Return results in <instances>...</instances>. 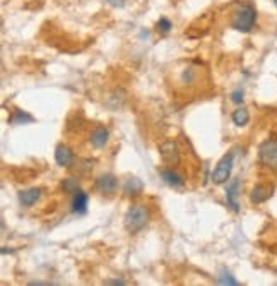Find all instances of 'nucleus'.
<instances>
[{
  "label": "nucleus",
  "instance_id": "412c9836",
  "mask_svg": "<svg viewBox=\"0 0 277 286\" xmlns=\"http://www.w3.org/2000/svg\"><path fill=\"white\" fill-rule=\"evenodd\" d=\"M108 4H110L111 7H115V9H121L125 6V2L127 0H106Z\"/></svg>",
  "mask_w": 277,
  "mask_h": 286
},
{
  "label": "nucleus",
  "instance_id": "4be33fe9",
  "mask_svg": "<svg viewBox=\"0 0 277 286\" xmlns=\"http://www.w3.org/2000/svg\"><path fill=\"white\" fill-rule=\"evenodd\" d=\"M105 284H120V286H124V284H127V283H125L124 279H106Z\"/></svg>",
  "mask_w": 277,
  "mask_h": 286
},
{
  "label": "nucleus",
  "instance_id": "f8f14e48",
  "mask_svg": "<svg viewBox=\"0 0 277 286\" xmlns=\"http://www.w3.org/2000/svg\"><path fill=\"white\" fill-rule=\"evenodd\" d=\"M108 139H110V130L106 127H96L89 135V142H91L93 148L96 149H103L108 144Z\"/></svg>",
  "mask_w": 277,
  "mask_h": 286
},
{
  "label": "nucleus",
  "instance_id": "6ab92c4d",
  "mask_svg": "<svg viewBox=\"0 0 277 286\" xmlns=\"http://www.w3.org/2000/svg\"><path fill=\"white\" fill-rule=\"evenodd\" d=\"M62 189L65 192H72V194H76V192L79 190V182L76 180V178H67V180L62 182Z\"/></svg>",
  "mask_w": 277,
  "mask_h": 286
},
{
  "label": "nucleus",
  "instance_id": "6e6552de",
  "mask_svg": "<svg viewBox=\"0 0 277 286\" xmlns=\"http://www.w3.org/2000/svg\"><path fill=\"white\" fill-rule=\"evenodd\" d=\"M76 161V156H74V151L65 144H58L55 148V163L60 168H70Z\"/></svg>",
  "mask_w": 277,
  "mask_h": 286
},
{
  "label": "nucleus",
  "instance_id": "f3484780",
  "mask_svg": "<svg viewBox=\"0 0 277 286\" xmlns=\"http://www.w3.org/2000/svg\"><path fill=\"white\" fill-rule=\"evenodd\" d=\"M218 284H229V286H238L239 283H238V281H236V278H233V276L228 273L226 269H223V271H221V274H219V278H218Z\"/></svg>",
  "mask_w": 277,
  "mask_h": 286
},
{
  "label": "nucleus",
  "instance_id": "7ed1b4c3",
  "mask_svg": "<svg viewBox=\"0 0 277 286\" xmlns=\"http://www.w3.org/2000/svg\"><path fill=\"white\" fill-rule=\"evenodd\" d=\"M233 165H234V154H233V153L224 154V156L219 159L218 166L214 168L212 177H210V178H212V184H214V185H223V184H226L228 178L231 177Z\"/></svg>",
  "mask_w": 277,
  "mask_h": 286
},
{
  "label": "nucleus",
  "instance_id": "9d476101",
  "mask_svg": "<svg viewBox=\"0 0 277 286\" xmlns=\"http://www.w3.org/2000/svg\"><path fill=\"white\" fill-rule=\"evenodd\" d=\"M41 197V189L40 187H31V189H24L19 190L17 194V199H19V204L24 206V208H31L40 201Z\"/></svg>",
  "mask_w": 277,
  "mask_h": 286
},
{
  "label": "nucleus",
  "instance_id": "20e7f679",
  "mask_svg": "<svg viewBox=\"0 0 277 286\" xmlns=\"http://www.w3.org/2000/svg\"><path fill=\"white\" fill-rule=\"evenodd\" d=\"M258 161L267 168H277V139H267L260 144Z\"/></svg>",
  "mask_w": 277,
  "mask_h": 286
},
{
  "label": "nucleus",
  "instance_id": "5701e85b",
  "mask_svg": "<svg viewBox=\"0 0 277 286\" xmlns=\"http://www.w3.org/2000/svg\"><path fill=\"white\" fill-rule=\"evenodd\" d=\"M274 4H275V7H277V0H274Z\"/></svg>",
  "mask_w": 277,
  "mask_h": 286
},
{
  "label": "nucleus",
  "instance_id": "f257e3e1",
  "mask_svg": "<svg viewBox=\"0 0 277 286\" xmlns=\"http://www.w3.org/2000/svg\"><path fill=\"white\" fill-rule=\"evenodd\" d=\"M149 219H151V211H149L142 204H134L130 206L129 211L125 213L124 218V226L129 233H139L147 226Z\"/></svg>",
  "mask_w": 277,
  "mask_h": 286
},
{
  "label": "nucleus",
  "instance_id": "aec40b11",
  "mask_svg": "<svg viewBox=\"0 0 277 286\" xmlns=\"http://www.w3.org/2000/svg\"><path fill=\"white\" fill-rule=\"evenodd\" d=\"M231 101L234 105H241V103L245 101V91H243V89H234L231 93Z\"/></svg>",
  "mask_w": 277,
  "mask_h": 286
},
{
  "label": "nucleus",
  "instance_id": "9b49d317",
  "mask_svg": "<svg viewBox=\"0 0 277 286\" xmlns=\"http://www.w3.org/2000/svg\"><path fill=\"white\" fill-rule=\"evenodd\" d=\"M159 175H161L164 184L173 187V189H181V187L185 185V178H183L180 173H176L175 170H171V168H161V170H159Z\"/></svg>",
  "mask_w": 277,
  "mask_h": 286
},
{
  "label": "nucleus",
  "instance_id": "0eeeda50",
  "mask_svg": "<svg viewBox=\"0 0 277 286\" xmlns=\"http://www.w3.org/2000/svg\"><path fill=\"white\" fill-rule=\"evenodd\" d=\"M275 192L274 184H258L252 189L250 192V201L253 204H262L265 201H269Z\"/></svg>",
  "mask_w": 277,
  "mask_h": 286
},
{
  "label": "nucleus",
  "instance_id": "4468645a",
  "mask_svg": "<svg viewBox=\"0 0 277 286\" xmlns=\"http://www.w3.org/2000/svg\"><path fill=\"white\" fill-rule=\"evenodd\" d=\"M142 190H144V184L137 177H129L124 184V192H125V195H129V197H137Z\"/></svg>",
  "mask_w": 277,
  "mask_h": 286
},
{
  "label": "nucleus",
  "instance_id": "423d86ee",
  "mask_svg": "<svg viewBox=\"0 0 277 286\" xmlns=\"http://www.w3.org/2000/svg\"><path fill=\"white\" fill-rule=\"evenodd\" d=\"M95 189L101 195H113L118 190V178L113 173H101L95 182Z\"/></svg>",
  "mask_w": 277,
  "mask_h": 286
},
{
  "label": "nucleus",
  "instance_id": "a211bd4d",
  "mask_svg": "<svg viewBox=\"0 0 277 286\" xmlns=\"http://www.w3.org/2000/svg\"><path fill=\"white\" fill-rule=\"evenodd\" d=\"M156 27H158L159 33H163V35H168V33L171 31V27H173V22L168 19V17H161V19L158 21Z\"/></svg>",
  "mask_w": 277,
  "mask_h": 286
},
{
  "label": "nucleus",
  "instance_id": "1a4fd4ad",
  "mask_svg": "<svg viewBox=\"0 0 277 286\" xmlns=\"http://www.w3.org/2000/svg\"><path fill=\"white\" fill-rule=\"evenodd\" d=\"M239 185H241V180H239V178H234L226 189V204L233 213H239V203H238Z\"/></svg>",
  "mask_w": 277,
  "mask_h": 286
},
{
  "label": "nucleus",
  "instance_id": "dca6fc26",
  "mask_svg": "<svg viewBox=\"0 0 277 286\" xmlns=\"http://www.w3.org/2000/svg\"><path fill=\"white\" fill-rule=\"evenodd\" d=\"M35 119H33V115L26 113V111H22L19 108H16L12 111L11 115H9V124H33Z\"/></svg>",
  "mask_w": 277,
  "mask_h": 286
},
{
  "label": "nucleus",
  "instance_id": "ddd939ff",
  "mask_svg": "<svg viewBox=\"0 0 277 286\" xmlns=\"http://www.w3.org/2000/svg\"><path fill=\"white\" fill-rule=\"evenodd\" d=\"M87 204H89V195L84 190H77L72 197V209L74 214H86L87 213Z\"/></svg>",
  "mask_w": 277,
  "mask_h": 286
},
{
  "label": "nucleus",
  "instance_id": "2eb2a0df",
  "mask_svg": "<svg viewBox=\"0 0 277 286\" xmlns=\"http://www.w3.org/2000/svg\"><path fill=\"white\" fill-rule=\"evenodd\" d=\"M231 120L236 127H247L248 122H250V113H248V110L245 106H238V108L233 111Z\"/></svg>",
  "mask_w": 277,
  "mask_h": 286
},
{
  "label": "nucleus",
  "instance_id": "f03ea898",
  "mask_svg": "<svg viewBox=\"0 0 277 286\" xmlns=\"http://www.w3.org/2000/svg\"><path fill=\"white\" fill-rule=\"evenodd\" d=\"M257 22V11L252 4H241L233 11L231 26L239 33H250Z\"/></svg>",
  "mask_w": 277,
  "mask_h": 286
},
{
  "label": "nucleus",
  "instance_id": "39448f33",
  "mask_svg": "<svg viewBox=\"0 0 277 286\" xmlns=\"http://www.w3.org/2000/svg\"><path fill=\"white\" fill-rule=\"evenodd\" d=\"M159 154H161V159L166 165L170 166H176L178 163H180V148H178V144L175 140L168 139L164 140V142L159 144Z\"/></svg>",
  "mask_w": 277,
  "mask_h": 286
}]
</instances>
